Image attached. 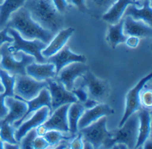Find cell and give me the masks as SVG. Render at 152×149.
<instances>
[{"label":"cell","mask_w":152,"mask_h":149,"mask_svg":"<svg viewBox=\"0 0 152 149\" xmlns=\"http://www.w3.org/2000/svg\"><path fill=\"white\" fill-rule=\"evenodd\" d=\"M6 27L14 28L24 39H40L48 45L54 36L52 32L37 23L31 17L28 10L23 6L11 14Z\"/></svg>","instance_id":"1"},{"label":"cell","mask_w":152,"mask_h":149,"mask_svg":"<svg viewBox=\"0 0 152 149\" xmlns=\"http://www.w3.org/2000/svg\"><path fill=\"white\" fill-rule=\"evenodd\" d=\"M23 7L28 10L31 17L37 23L53 34L61 28L63 18L52 0H26Z\"/></svg>","instance_id":"2"},{"label":"cell","mask_w":152,"mask_h":149,"mask_svg":"<svg viewBox=\"0 0 152 149\" xmlns=\"http://www.w3.org/2000/svg\"><path fill=\"white\" fill-rule=\"evenodd\" d=\"M8 33L13 38V44L10 47L9 49L12 53L23 52L26 54L33 56L34 59L40 63H47V58L44 57L41 54V51L45 49L48 44L42 42L40 39H33L28 40L24 39L18 32L14 28H7Z\"/></svg>","instance_id":"3"},{"label":"cell","mask_w":152,"mask_h":149,"mask_svg":"<svg viewBox=\"0 0 152 149\" xmlns=\"http://www.w3.org/2000/svg\"><path fill=\"white\" fill-rule=\"evenodd\" d=\"M83 141L89 142L93 148H99L102 146L106 148L112 140L113 133L107 129V118L102 117L85 128L80 129Z\"/></svg>","instance_id":"4"},{"label":"cell","mask_w":152,"mask_h":149,"mask_svg":"<svg viewBox=\"0 0 152 149\" xmlns=\"http://www.w3.org/2000/svg\"><path fill=\"white\" fill-rule=\"evenodd\" d=\"M139 119L137 113L134 112L129 117L126 121L116 131H113L112 140L108 144V148H112L114 143H124L127 148H135L138 136Z\"/></svg>","instance_id":"5"},{"label":"cell","mask_w":152,"mask_h":149,"mask_svg":"<svg viewBox=\"0 0 152 149\" xmlns=\"http://www.w3.org/2000/svg\"><path fill=\"white\" fill-rule=\"evenodd\" d=\"M21 56V60H16L13 53L9 49V43H5L0 47V55L2 57L1 66L3 70L13 75H27L26 67L34 63V57L26 54L23 52H18Z\"/></svg>","instance_id":"6"},{"label":"cell","mask_w":152,"mask_h":149,"mask_svg":"<svg viewBox=\"0 0 152 149\" xmlns=\"http://www.w3.org/2000/svg\"><path fill=\"white\" fill-rule=\"evenodd\" d=\"M47 86V81H36L26 75H18V77L15 79L14 97L23 100H30L35 98L40 91Z\"/></svg>","instance_id":"7"},{"label":"cell","mask_w":152,"mask_h":149,"mask_svg":"<svg viewBox=\"0 0 152 149\" xmlns=\"http://www.w3.org/2000/svg\"><path fill=\"white\" fill-rule=\"evenodd\" d=\"M83 86L87 87L90 100L102 102L109 93V84L106 81L97 78L88 71L83 75Z\"/></svg>","instance_id":"8"},{"label":"cell","mask_w":152,"mask_h":149,"mask_svg":"<svg viewBox=\"0 0 152 149\" xmlns=\"http://www.w3.org/2000/svg\"><path fill=\"white\" fill-rule=\"evenodd\" d=\"M48 85L49 86V92L51 95V105H52V113L56 108L65 105L77 102V99L72 91H68L64 86L60 82H56L47 80Z\"/></svg>","instance_id":"9"},{"label":"cell","mask_w":152,"mask_h":149,"mask_svg":"<svg viewBox=\"0 0 152 149\" xmlns=\"http://www.w3.org/2000/svg\"><path fill=\"white\" fill-rule=\"evenodd\" d=\"M152 78V74L151 73L144 78L141 79L139 82L134 86L132 90H130L128 94H126V109L124 116L122 117V119L120 122L119 127H121L123 124L126 121V119L134 112H136L140 109V92L144 88L145 84L151 81Z\"/></svg>","instance_id":"10"},{"label":"cell","mask_w":152,"mask_h":149,"mask_svg":"<svg viewBox=\"0 0 152 149\" xmlns=\"http://www.w3.org/2000/svg\"><path fill=\"white\" fill-rule=\"evenodd\" d=\"M88 69V66L85 63L75 62L70 63L58 72V79L68 91H72L74 88L76 79L83 76Z\"/></svg>","instance_id":"11"},{"label":"cell","mask_w":152,"mask_h":149,"mask_svg":"<svg viewBox=\"0 0 152 149\" xmlns=\"http://www.w3.org/2000/svg\"><path fill=\"white\" fill-rule=\"evenodd\" d=\"M70 105L71 104H65L54 110V112L51 114L50 118H48V120L41 124L46 129V130L54 129L62 132L69 131L67 112Z\"/></svg>","instance_id":"12"},{"label":"cell","mask_w":152,"mask_h":149,"mask_svg":"<svg viewBox=\"0 0 152 149\" xmlns=\"http://www.w3.org/2000/svg\"><path fill=\"white\" fill-rule=\"evenodd\" d=\"M51 115L50 109L48 106H43L40 109L36 110L35 114L30 118V119L26 120V122H23L18 129L15 132V138L17 141H21L26 134L30 129H36L37 127L41 125L44 122H46Z\"/></svg>","instance_id":"13"},{"label":"cell","mask_w":152,"mask_h":149,"mask_svg":"<svg viewBox=\"0 0 152 149\" xmlns=\"http://www.w3.org/2000/svg\"><path fill=\"white\" fill-rule=\"evenodd\" d=\"M47 61L48 63H53L55 65L57 75H58V72L61 71L64 66L72 63H75V62L86 63L87 58L85 57V56L73 53L68 47H64L54 55L48 57Z\"/></svg>","instance_id":"14"},{"label":"cell","mask_w":152,"mask_h":149,"mask_svg":"<svg viewBox=\"0 0 152 149\" xmlns=\"http://www.w3.org/2000/svg\"><path fill=\"white\" fill-rule=\"evenodd\" d=\"M4 103L8 107L9 111L6 117L1 120L0 124H14L16 121H20L23 118L26 111L28 110V105L26 102L17 99L16 97L8 96L5 98Z\"/></svg>","instance_id":"15"},{"label":"cell","mask_w":152,"mask_h":149,"mask_svg":"<svg viewBox=\"0 0 152 149\" xmlns=\"http://www.w3.org/2000/svg\"><path fill=\"white\" fill-rule=\"evenodd\" d=\"M114 113V110L106 104H97L94 107L85 110L78 120L77 128L81 129L85 128L92 123L97 121L99 118L102 117H107Z\"/></svg>","instance_id":"16"},{"label":"cell","mask_w":152,"mask_h":149,"mask_svg":"<svg viewBox=\"0 0 152 149\" xmlns=\"http://www.w3.org/2000/svg\"><path fill=\"white\" fill-rule=\"evenodd\" d=\"M27 105H28V110L26 111L23 118H22L20 121H16L13 124L16 128H18L20 124L24 122L27 118H28L32 112H34L37 110L40 109L43 106H48L50 109L51 114H52V105H51V95L50 92L47 89V87L43 88L40 92V94H38L35 98H34L30 100H24Z\"/></svg>","instance_id":"17"},{"label":"cell","mask_w":152,"mask_h":149,"mask_svg":"<svg viewBox=\"0 0 152 149\" xmlns=\"http://www.w3.org/2000/svg\"><path fill=\"white\" fill-rule=\"evenodd\" d=\"M130 4L142 6L141 0H117L109 9L102 16V19L109 24H116L120 22L124 16L125 10Z\"/></svg>","instance_id":"18"},{"label":"cell","mask_w":152,"mask_h":149,"mask_svg":"<svg viewBox=\"0 0 152 149\" xmlns=\"http://www.w3.org/2000/svg\"><path fill=\"white\" fill-rule=\"evenodd\" d=\"M26 74L36 81H45L57 76L56 67L53 63H30L26 67Z\"/></svg>","instance_id":"19"},{"label":"cell","mask_w":152,"mask_h":149,"mask_svg":"<svg viewBox=\"0 0 152 149\" xmlns=\"http://www.w3.org/2000/svg\"><path fill=\"white\" fill-rule=\"evenodd\" d=\"M128 16L134 20L143 21L147 25L151 26L152 9L151 6V0H143V4L140 7L135 4L128 5L123 16Z\"/></svg>","instance_id":"20"},{"label":"cell","mask_w":152,"mask_h":149,"mask_svg":"<svg viewBox=\"0 0 152 149\" xmlns=\"http://www.w3.org/2000/svg\"><path fill=\"white\" fill-rule=\"evenodd\" d=\"M75 29L72 28H68L66 29L58 32L56 36L51 40L45 49L41 51V54L44 57H49L51 56L54 55L58 51H60L67 43L68 39L72 35Z\"/></svg>","instance_id":"21"},{"label":"cell","mask_w":152,"mask_h":149,"mask_svg":"<svg viewBox=\"0 0 152 149\" xmlns=\"http://www.w3.org/2000/svg\"><path fill=\"white\" fill-rule=\"evenodd\" d=\"M123 31L130 36H136L137 38L151 36V28L143 21H137L131 16H125Z\"/></svg>","instance_id":"22"},{"label":"cell","mask_w":152,"mask_h":149,"mask_svg":"<svg viewBox=\"0 0 152 149\" xmlns=\"http://www.w3.org/2000/svg\"><path fill=\"white\" fill-rule=\"evenodd\" d=\"M137 116L139 119V128L135 148H138L139 147L143 146L144 141L149 138L151 131V117L150 111L146 109H142L137 113Z\"/></svg>","instance_id":"23"},{"label":"cell","mask_w":152,"mask_h":149,"mask_svg":"<svg viewBox=\"0 0 152 149\" xmlns=\"http://www.w3.org/2000/svg\"><path fill=\"white\" fill-rule=\"evenodd\" d=\"M26 0H4L0 5V29L6 27L13 12L23 6Z\"/></svg>","instance_id":"24"},{"label":"cell","mask_w":152,"mask_h":149,"mask_svg":"<svg viewBox=\"0 0 152 149\" xmlns=\"http://www.w3.org/2000/svg\"><path fill=\"white\" fill-rule=\"evenodd\" d=\"M123 26H124V19H121L118 23L113 25L109 24L107 39L113 48H115L121 43H125L127 39L126 35L124 34Z\"/></svg>","instance_id":"25"},{"label":"cell","mask_w":152,"mask_h":149,"mask_svg":"<svg viewBox=\"0 0 152 149\" xmlns=\"http://www.w3.org/2000/svg\"><path fill=\"white\" fill-rule=\"evenodd\" d=\"M84 110V106L78 101L72 103L68 108L67 118L69 124V131L72 134L77 133V123L80 118L81 115Z\"/></svg>","instance_id":"26"},{"label":"cell","mask_w":152,"mask_h":149,"mask_svg":"<svg viewBox=\"0 0 152 149\" xmlns=\"http://www.w3.org/2000/svg\"><path fill=\"white\" fill-rule=\"evenodd\" d=\"M117 0H85V6L94 16H102Z\"/></svg>","instance_id":"27"},{"label":"cell","mask_w":152,"mask_h":149,"mask_svg":"<svg viewBox=\"0 0 152 149\" xmlns=\"http://www.w3.org/2000/svg\"><path fill=\"white\" fill-rule=\"evenodd\" d=\"M0 139L3 142L18 144V141L15 138L14 129L10 124H0Z\"/></svg>","instance_id":"28"},{"label":"cell","mask_w":152,"mask_h":149,"mask_svg":"<svg viewBox=\"0 0 152 149\" xmlns=\"http://www.w3.org/2000/svg\"><path fill=\"white\" fill-rule=\"evenodd\" d=\"M43 137L46 139V141H48L49 146H55L57 145L61 140L66 139L62 135V134L60 133V131L58 130H54V129H50L47 130V132L44 134Z\"/></svg>","instance_id":"29"},{"label":"cell","mask_w":152,"mask_h":149,"mask_svg":"<svg viewBox=\"0 0 152 149\" xmlns=\"http://www.w3.org/2000/svg\"><path fill=\"white\" fill-rule=\"evenodd\" d=\"M37 132L36 129H30L28 133L24 135L23 137L21 139L22 144L21 147L23 149H33L34 148V141L35 137L37 136Z\"/></svg>","instance_id":"30"},{"label":"cell","mask_w":152,"mask_h":149,"mask_svg":"<svg viewBox=\"0 0 152 149\" xmlns=\"http://www.w3.org/2000/svg\"><path fill=\"white\" fill-rule=\"evenodd\" d=\"M13 42V38L8 33V28L7 27L5 28H3L0 31V47L3 46L5 43L11 44Z\"/></svg>","instance_id":"31"},{"label":"cell","mask_w":152,"mask_h":149,"mask_svg":"<svg viewBox=\"0 0 152 149\" xmlns=\"http://www.w3.org/2000/svg\"><path fill=\"white\" fill-rule=\"evenodd\" d=\"M72 92L75 94V96L77 97V100L80 102L84 103L88 100V94L87 92L83 89V87H80L78 89H72Z\"/></svg>","instance_id":"32"},{"label":"cell","mask_w":152,"mask_h":149,"mask_svg":"<svg viewBox=\"0 0 152 149\" xmlns=\"http://www.w3.org/2000/svg\"><path fill=\"white\" fill-rule=\"evenodd\" d=\"M49 147L48 142L46 141V139L43 136H36L34 141V148L35 149H43L47 148Z\"/></svg>","instance_id":"33"},{"label":"cell","mask_w":152,"mask_h":149,"mask_svg":"<svg viewBox=\"0 0 152 149\" xmlns=\"http://www.w3.org/2000/svg\"><path fill=\"white\" fill-rule=\"evenodd\" d=\"M5 98L6 97L4 94H0V120L4 119L6 117V115L8 114L9 109L4 103Z\"/></svg>","instance_id":"34"},{"label":"cell","mask_w":152,"mask_h":149,"mask_svg":"<svg viewBox=\"0 0 152 149\" xmlns=\"http://www.w3.org/2000/svg\"><path fill=\"white\" fill-rule=\"evenodd\" d=\"M54 7L59 13H64L68 6L67 0H52Z\"/></svg>","instance_id":"35"},{"label":"cell","mask_w":152,"mask_h":149,"mask_svg":"<svg viewBox=\"0 0 152 149\" xmlns=\"http://www.w3.org/2000/svg\"><path fill=\"white\" fill-rule=\"evenodd\" d=\"M83 136H82V134L79 133L77 137L72 141L71 143V148L74 149H81L83 148Z\"/></svg>","instance_id":"36"},{"label":"cell","mask_w":152,"mask_h":149,"mask_svg":"<svg viewBox=\"0 0 152 149\" xmlns=\"http://www.w3.org/2000/svg\"><path fill=\"white\" fill-rule=\"evenodd\" d=\"M70 3H72L73 5H75L80 11H86L87 9L85 6V0H69Z\"/></svg>","instance_id":"37"},{"label":"cell","mask_w":152,"mask_h":149,"mask_svg":"<svg viewBox=\"0 0 152 149\" xmlns=\"http://www.w3.org/2000/svg\"><path fill=\"white\" fill-rule=\"evenodd\" d=\"M126 43L129 47H132V48H136L138 44H139V38H137L136 36H131L126 39Z\"/></svg>","instance_id":"38"},{"label":"cell","mask_w":152,"mask_h":149,"mask_svg":"<svg viewBox=\"0 0 152 149\" xmlns=\"http://www.w3.org/2000/svg\"><path fill=\"white\" fill-rule=\"evenodd\" d=\"M142 102L145 106L151 107V92H146L142 96Z\"/></svg>","instance_id":"39"},{"label":"cell","mask_w":152,"mask_h":149,"mask_svg":"<svg viewBox=\"0 0 152 149\" xmlns=\"http://www.w3.org/2000/svg\"><path fill=\"white\" fill-rule=\"evenodd\" d=\"M98 104L97 101L96 100H87L85 102H84V105H83V106L84 107H87L88 109H90V108H92V107H94L95 105H96Z\"/></svg>","instance_id":"40"},{"label":"cell","mask_w":152,"mask_h":149,"mask_svg":"<svg viewBox=\"0 0 152 149\" xmlns=\"http://www.w3.org/2000/svg\"><path fill=\"white\" fill-rule=\"evenodd\" d=\"M4 148L18 149L19 146H18V144H11V143H8V142H4Z\"/></svg>","instance_id":"41"},{"label":"cell","mask_w":152,"mask_h":149,"mask_svg":"<svg viewBox=\"0 0 152 149\" xmlns=\"http://www.w3.org/2000/svg\"><path fill=\"white\" fill-rule=\"evenodd\" d=\"M143 146H144V149L151 148V140H148V139H147V140L144 142Z\"/></svg>","instance_id":"42"},{"label":"cell","mask_w":152,"mask_h":149,"mask_svg":"<svg viewBox=\"0 0 152 149\" xmlns=\"http://www.w3.org/2000/svg\"><path fill=\"white\" fill-rule=\"evenodd\" d=\"M4 92V86L3 85L2 81H0V94H3Z\"/></svg>","instance_id":"43"},{"label":"cell","mask_w":152,"mask_h":149,"mask_svg":"<svg viewBox=\"0 0 152 149\" xmlns=\"http://www.w3.org/2000/svg\"><path fill=\"white\" fill-rule=\"evenodd\" d=\"M4 148V142L1 141V139H0V149Z\"/></svg>","instance_id":"44"},{"label":"cell","mask_w":152,"mask_h":149,"mask_svg":"<svg viewBox=\"0 0 152 149\" xmlns=\"http://www.w3.org/2000/svg\"><path fill=\"white\" fill-rule=\"evenodd\" d=\"M4 0H0V5L4 3Z\"/></svg>","instance_id":"45"},{"label":"cell","mask_w":152,"mask_h":149,"mask_svg":"<svg viewBox=\"0 0 152 149\" xmlns=\"http://www.w3.org/2000/svg\"><path fill=\"white\" fill-rule=\"evenodd\" d=\"M141 1H143V0H141Z\"/></svg>","instance_id":"46"}]
</instances>
